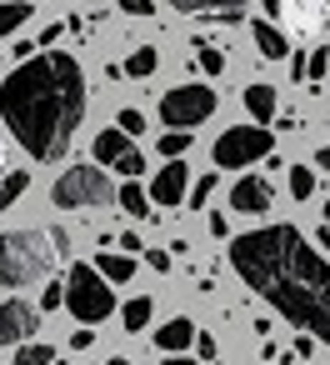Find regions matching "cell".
<instances>
[{
	"instance_id": "1",
	"label": "cell",
	"mask_w": 330,
	"mask_h": 365,
	"mask_svg": "<svg viewBox=\"0 0 330 365\" xmlns=\"http://www.w3.org/2000/svg\"><path fill=\"white\" fill-rule=\"evenodd\" d=\"M230 265L285 320H295L300 330L330 345V265L310 250V240L295 225H265V230L235 235Z\"/></svg>"
},
{
	"instance_id": "2",
	"label": "cell",
	"mask_w": 330,
	"mask_h": 365,
	"mask_svg": "<svg viewBox=\"0 0 330 365\" xmlns=\"http://www.w3.org/2000/svg\"><path fill=\"white\" fill-rule=\"evenodd\" d=\"M86 115V76L66 51H41L0 86V120L31 160H61Z\"/></svg>"
},
{
	"instance_id": "3",
	"label": "cell",
	"mask_w": 330,
	"mask_h": 365,
	"mask_svg": "<svg viewBox=\"0 0 330 365\" xmlns=\"http://www.w3.org/2000/svg\"><path fill=\"white\" fill-rule=\"evenodd\" d=\"M56 250H61V245H56V235H46V230H6V235H0V290L46 280Z\"/></svg>"
},
{
	"instance_id": "4",
	"label": "cell",
	"mask_w": 330,
	"mask_h": 365,
	"mask_svg": "<svg viewBox=\"0 0 330 365\" xmlns=\"http://www.w3.org/2000/svg\"><path fill=\"white\" fill-rule=\"evenodd\" d=\"M66 310H71L81 325H96V320H105V315L115 310L110 280H105L96 265L76 260V265H71V275H66Z\"/></svg>"
},
{
	"instance_id": "5",
	"label": "cell",
	"mask_w": 330,
	"mask_h": 365,
	"mask_svg": "<svg viewBox=\"0 0 330 365\" xmlns=\"http://www.w3.org/2000/svg\"><path fill=\"white\" fill-rule=\"evenodd\" d=\"M210 155H215L220 170H245V165L275 155V135H270L265 125H235V130H225V135L215 140Z\"/></svg>"
},
{
	"instance_id": "6",
	"label": "cell",
	"mask_w": 330,
	"mask_h": 365,
	"mask_svg": "<svg viewBox=\"0 0 330 365\" xmlns=\"http://www.w3.org/2000/svg\"><path fill=\"white\" fill-rule=\"evenodd\" d=\"M51 200H56L61 210H96V205L110 200V180H105L100 165H71V170L51 185Z\"/></svg>"
},
{
	"instance_id": "7",
	"label": "cell",
	"mask_w": 330,
	"mask_h": 365,
	"mask_svg": "<svg viewBox=\"0 0 330 365\" xmlns=\"http://www.w3.org/2000/svg\"><path fill=\"white\" fill-rule=\"evenodd\" d=\"M210 115H215V91L210 86H180V91H165L160 96V120L170 130H195Z\"/></svg>"
},
{
	"instance_id": "8",
	"label": "cell",
	"mask_w": 330,
	"mask_h": 365,
	"mask_svg": "<svg viewBox=\"0 0 330 365\" xmlns=\"http://www.w3.org/2000/svg\"><path fill=\"white\" fill-rule=\"evenodd\" d=\"M36 330H41V310L31 300H0V350L31 340Z\"/></svg>"
},
{
	"instance_id": "9",
	"label": "cell",
	"mask_w": 330,
	"mask_h": 365,
	"mask_svg": "<svg viewBox=\"0 0 330 365\" xmlns=\"http://www.w3.org/2000/svg\"><path fill=\"white\" fill-rule=\"evenodd\" d=\"M285 21L295 36H320L330 31V0H285Z\"/></svg>"
},
{
	"instance_id": "10",
	"label": "cell",
	"mask_w": 330,
	"mask_h": 365,
	"mask_svg": "<svg viewBox=\"0 0 330 365\" xmlns=\"http://www.w3.org/2000/svg\"><path fill=\"white\" fill-rule=\"evenodd\" d=\"M185 185H190L185 160H165L160 175L150 180V200H160V205H180V200H185Z\"/></svg>"
},
{
	"instance_id": "11",
	"label": "cell",
	"mask_w": 330,
	"mask_h": 365,
	"mask_svg": "<svg viewBox=\"0 0 330 365\" xmlns=\"http://www.w3.org/2000/svg\"><path fill=\"white\" fill-rule=\"evenodd\" d=\"M270 200H275V190H270V180H260V175H245V180H235V190H230V205L245 210V215L270 210Z\"/></svg>"
},
{
	"instance_id": "12",
	"label": "cell",
	"mask_w": 330,
	"mask_h": 365,
	"mask_svg": "<svg viewBox=\"0 0 330 365\" xmlns=\"http://www.w3.org/2000/svg\"><path fill=\"white\" fill-rule=\"evenodd\" d=\"M195 335H200V330H195L185 315H175V320H165V325L155 330V345H160L165 355H175V350H190V345H195Z\"/></svg>"
},
{
	"instance_id": "13",
	"label": "cell",
	"mask_w": 330,
	"mask_h": 365,
	"mask_svg": "<svg viewBox=\"0 0 330 365\" xmlns=\"http://www.w3.org/2000/svg\"><path fill=\"white\" fill-rule=\"evenodd\" d=\"M180 16H220V21H235L245 11V0H170Z\"/></svg>"
},
{
	"instance_id": "14",
	"label": "cell",
	"mask_w": 330,
	"mask_h": 365,
	"mask_svg": "<svg viewBox=\"0 0 330 365\" xmlns=\"http://www.w3.org/2000/svg\"><path fill=\"white\" fill-rule=\"evenodd\" d=\"M250 36H255V51H260L265 61H285V56H290L285 31H275L270 21H255V26H250Z\"/></svg>"
},
{
	"instance_id": "15",
	"label": "cell",
	"mask_w": 330,
	"mask_h": 365,
	"mask_svg": "<svg viewBox=\"0 0 330 365\" xmlns=\"http://www.w3.org/2000/svg\"><path fill=\"white\" fill-rule=\"evenodd\" d=\"M91 150H96V160H105V165H115V160H120V155L130 150V135H125L120 125H105V130L96 135V145H91Z\"/></svg>"
},
{
	"instance_id": "16",
	"label": "cell",
	"mask_w": 330,
	"mask_h": 365,
	"mask_svg": "<svg viewBox=\"0 0 330 365\" xmlns=\"http://www.w3.org/2000/svg\"><path fill=\"white\" fill-rule=\"evenodd\" d=\"M150 315H155V305H150V295H130V300L120 305V325H125L130 335H140V330L150 325Z\"/></svg>"
},
{
	"instance_id": "17",
	"label": "cell",
	"mask_w": 330,
	"mask_h": 365,
	"mask_svg": "<svg viewBox=\"0 0 330 365\" xmlns=\"http://www.w3.org/2000/svg\"><path fill=\"white\" fill-rule=\"evenodd\" d=\"M245 110H250L255 120H270V115H275V86H265V81L245 86Z\"/></svg>"
},
{
	"instance_id": "18",
	"label": "cell",
	"mask_w": 330,
	"mask_h": 365,
	"mask_svg": "<svg viewBox=\"0 0 330 365\" xmlns=\"http://www.w3.org/2000/svg\"><path fill=\"white\" fill-rule=\"evenodd\" d=\"M96 270H100L105 280H130V275H135V255H110V250H100V255H96Z\"/></svg>"
},
{
	"instance_id": "19",
	"label": "cell",
	"mask_w": 330,
	"mask_h": 365,
	"mask_svg": "<svg viewBox=\"0 0 330 365\" xmlns=\"http://www.w3.org/2000/svg\"><path fill=\"white\" fill-rule=\"evenodd\" d=\"M26 185H31V180H26V170H11V175H0V215H6V210H11V205L26 195Z\"/></svg>"
},
{
	"instance_id": "20",
	"label": "cell",
	"mask_w": 330,
	"mask_h": 365,
	"mask_svg": "<svg viewBox=\"0 0 330 365\" xmlns=\"http://www.w3.org/2000/svg\"><path fill=\"white\" fill-rule=\"evenodd\" d=\"M155 66H160V56H155L150 46H140V51H130L125 76H130V81H145V76H155Z\"/></svg>"
},
{
	"instance_id": "21",
	"label": "cell",
	"mask_w": 330,
	"mask_h": 365,
	"mask_svg": "<svg viewBox=\"0 0 330 365\" xmlns=\"http://www.w3.org/2000/svg\"><path fill=\"white\" fill-rule=\"evenodd\" d=\"M26 16H31V0H6V6H0V41H6Z\"/></svg>"
},
{
	"instance_id": "22",
	"label": "cell",
	"mask_w": 330,
	"mask_h": 365,
	"mask_svg": "<svg viewBox=\"0 0 330 365\" xmlns=\"http://www.w3.org/2000/svg\"><path fill=\"white\" fill-rule=\"evenodd\" d=\"M11 365H56V350L51 345H41V340H31V345H21L16 350V360Z\"/></svg>"
},
{
	"instance_id": "23",
	"label": "cell",
	"mask_w": 330,
	"mask_h": 365,
	"mask_svg": "<svg viewBox=\"0 0 330 365\" xmlns=\"http://www.w3.org/2000/svg\"><path fill=\"white\" fill-rule=\"evenodd\" d=\"M185 150H190V130H165V135H160V155H165V160H180Z\"/></svg>"
},
{
	"instance_id": "24",
	"label": "cell",
	"mask_w": 330,
	"mask_h": 365,
	"mask_svg": "<svg viewBox=\"0 0 330 365\" xmlns=\"http://www.w3.org/2000/svg\"><path fill=\"white\" fill-rule=\"evenodd\" d=\"M290 195H295V200H310V195H315V170H310V165H295V170H290Z\"/></svg>"
},
{
	"instance_id": "25",
	"label": "cell",
	"mask_w": 330,
	"mask_h": 365,
	"mask_svg": "<svg viewBox=\"0 0 330 365\" xmlns=\"http://www.w3.org/2000/svg\"><path fill=\"white\" fill-rule=\"evenodd\" d=\"M115 200H120V205H125V215H135V220H145V215H150V205H145V190H140V185H125Z\"/></svg>"
},
{
	"instance_id": "26",
	"label": "cell",
	"mask_w": 330,
	"mask_h": 365,
	"mask_svg": "<svg viewBox=\"0 0 330 365\" xmlns=\"http://www.w3.org/2000/svg\"><path fill=\"white\" fill-rule=\"evenodd\" d=\"M325 71H330V51H315V56L305 61V86H315Z\"/></svg>"
},
{
	"instance_id": "27",
	"label": "cell",
	"mask_w": 330,
	"mask_h": 365,
	"mask_svg": "<svg viewBox=\"0 0 330 365\" xmlns=\"http://www.w3.org/2000/svg\"><path fill=\"white\" fill-rule=\"evenodd\" d=\"M200 71H205V76H220V71H225V56H220L215 46H200Z\"/></svg>"
},
{
	"instance_id": "28",
	"label": "cell",
	"mask_w": 330,
	"mask_h": 365,
	"mask_svg": "<svg viewBox=\"0 0 330 365\" xmlns=\"http://www.w3.org/2000/svg\"><path fill=\"white\" fill-rule=\"evenodd\" d=\"M115 170H120V175H140V170H145V155H140V150L130 145V150H125V155L115 160Z\"/></svg>"
},
{
	"instance_id": "29",
	"label": "cell",
	"mask_w": 330,
	"mask_h": 365,
	"mask_svg": "<svg viewBox=\"0 0 330 365\" xmlns=\"http://www.w3.org/2000/svg\"><path fill=\"white\" fill-rule=\"evenodd\" d=\"M61 305H66V285H61V280H51V285L41 290V310H61Z\"/></svg>"
},
{
	"instance_id": "30",
	"label": "cell",
	"mask_w": 330,
	"mask_h": 365,
	"mask_svg": "<svg viewBox=\"0 0 330 365\" xmlns=\"http://www.w3.org/2000/svg\"><path fill=\"white\" fill-rule=\"evenodd\" d=\"M210 190H215V175H200V180L190 185V200H185V205H205V200H210Z\"/></svg>"
},
{
	"instance_id": "31",
	"label": "cell",
	"mask_w": 330,
	"mask_h": 365,
	"mask_svg": "<svg viewBox=\"0 0 330 365\" xmlns=\"http://www.w3.org/2000/svg\"><path fill=\"white\" fill-rule=\"evenodd\" d=\"M115 120H120V130H125V135H140V130H145V115H140V110H120Z\"/></svg>"
},
{
	"instance_id": "32",
	"label": "cell",
	"mask_w": 330,
	"mask_h": 365,
	"mask_svg": "<svg viewBox=\"0 0 330 365\" xmlns=\"http://www.w3.org/2000/svg\"><path fill=\"white\" fill-rule=\"evenodd\" d=\"M120 11H125V16H150L155 0H120Z\"/></svg>"
},
{
	"instance_id": "33",
	"label": "cell",
	"mask_w": 330,
	"mask_h": 365,
	"mask_svg": "<svg viewBox=\"0 0 330 365\" xmlns=\"http://www.w3.org/2000/svg\"><path fill=\"white\" fill-rule=\"evenodd\" d=\"M120 250H125V255H140V250H145V240H140L135 230H125V235H120Z\"/></svg>"
},
{
	"instance_id": "34",
	"label": "cell",
	"mask_w": 330,
	"mask_h": 365,
	"mask_svg": "<svg viewBox=\"0 0 330 365\" xmlns=\"http://www.w3.org/2000/svg\"><path fill=\"white\" fill-rule=\"evenodd\" d=\"M195 355L200 360H215V335H195Z\"/></svg>"
},
{
	"instance_id": "35",
	"label": "cell",
	"mask_w": 330,
	"mask_h": 365,
	"mask_svg": "<svg viewBox=\"0 0 330 365\" xmlns=\"http://www.w3.org/2000/svg\"><path fill=\"white\" fill-rule=\"evenodd\" d=\"M91 340H96V335H91V325H81V330L71 335V350H91Z\"/></svg>"
},
{
	"instance_id": "36",
	"label": "cell",
	"mask_w": 330,
	"mask_h": 365,
	"mask_svg": "<svg viewBox=\"0 0 330 365\" xmlns=\"http://www.w3.org/2000/svg\"><path fill=\"white\" fill-rule=\"evenodd\" d=\"M145 260H150L155 270H170V255H165V250H145Z\"/></svg>"
},
{
	"instance_id": "37",
	"label": "cell",
	"mask_w": 330,
	"mask_h": 365,
	"mask_svg": "<svg viewBox=\"0 0 330 365\" xmlns=\"http://www.w3.org/2000/svg\"><path fill=\"white\" fill-rule=\"evenodd\" d=\"M36 56V41H16V61H31Z\"/></svg>"
},
{
	"instance_id": "38",
	"label": "cell",
	"mask_w": 330,
	"mask_h": 365,
	"mask_svg": "<svg viewBox=\"0 0 330 365\" xmlns=\"http://www.w3.org/2000/svg\"><path fill=\"white\" fill-rule=\"evenodd\" d=\"M160 365H200V360H190V355H185V350H175V355H165V360H160Z\"/></svg>"
},
{
	"instance_id": "39",
	"label": "cell",
	"mask_w": 330,
	"mask_h": 365,
	"mask_svg": "<svg viewBox=\"0 0 330 365\" xmlns=\"http://www.w3.org/2000/svg\"><path fill=\"white\" fill-rule=\"evenodd\" d=\"M265 6V16H285V0H260Z\"/></svg>"
},
{
	"instance_id": "40",
	"label": "cell",
	"mask_w": 330,
	"mask_h": 365,
	"mask_svg": "<svg viewBox=\"0 0 330 365\" xmlns=\"http://www.w3.org/2000/svg\"><path fill=\"white\" fill-rule=\"evenodd\" d=\"M315 170H330V150H315Z\"/></svg>"
},
{
	"instance_id": "41",
	"label": "cell",
	"mask_w": 330,
	"mask_h": 365,
	"mask_svg": "<svg viewBox=\"0 0 330 365\" xmlns=\"http://www.w3.org/2000/svg\"><path fill=\"white\" fill-rule=\"evenodd\" d=\"M315 240H320V245H325V250H330V220H325V225H320V230H315Z\"/></svg>"
},
{
	"instance_id": "42",
	"label": "cell",
	"mask_w": 330,
	"mask_h": 365,
	"mask_svg": "<svg viewBox=\"0 0 330 365\" xmlns=\"http://www.w3.org/2000/svg\"><path fill=\"white\" fill-rule=\"evenodd\" d=\"M105 365H130V360H125V355H115V360H105Z\"/></svg>"
},
{
	"instance_id": "43",
	"label": "cell",
	"mask_w": 330,
	"mask_h": 365,
	"mask_svg": "<svg viewBox=\"0 0 330 365\" xmlns=\"http://www.w3.org/2000/svg\"><path fill=\"white\" fill-rule=\"evenodd\" d=\"M56 365H71V360H56Z\"/></svg>"
}]
</instances>
